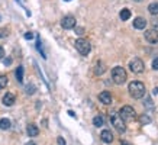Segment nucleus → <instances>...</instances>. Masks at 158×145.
<instances>
[{"mask_svg":"<svg viewBox=\"0 0 158 145\" xmlns=\"http://www.w3.org/2000/svg\"><path fill=\"white\" fill-rule=\"evenodd\" d=\"M119 115L125 122H132L136 118V112H135V109L132 106H123L119 110Z\"/></svg>","mask_w":158,"mask_h":145,"instance_id":"nucleus-5","label":"nucleus"},{"mask_svg":"<svg viewBox=\"0 0 158 145\" xmlns=\"http://www.w3.org/2000/svg\"><path fill=\"white\" fill-rule=\"evenodd\" d=\"M15 100H16V97H15L13 93H6L5 96H3V103H5V106H13Z\"/></svg>","mask_w":158,"mask_h":145,"instance_id":"nucleus-11","label":"nucleus"},{"mask_svg":"<svg viewBox=\"0 0 158 145\" xmlns=\"http://www.w3.org/2000/svg\"><path fill=\"white\" fill-rule=\"evenodd\" d=\"M139 122H141L142 125H145V123H149V122H151V118H149L148 115H141V116H139Z\"/></svg>","mask_w":158,"mask_h":145,"instance_id":"nucleus-22","label":"nucleus"},{"mask_svg":"<svg viewBox=\"0 0 158 145\" xmlns=\"http://www.w3.org/2000/svg\"><path fill=\"white\" fill-rule=\"evenodd\" d=\"M151 23H152L154 28H158V14L157 16H154V19L151 20Z\"/></svg>","mask_w":158,"mask_h":145,"instance_id":"nucleus-24","label":"nucleus"},{"mask_svg":"<svg viewBox=\"0 0 158 145\" xmlns=\"http://www.w3.org/2000/svg\"><path fill=\"white\" fill-rule=\"evenodd\" d=\"M5 57V49H3V47H0V60Z\"/></svg>","mask_w":158,"mask_h":145,"instance_id":"nucleus-30","label":"nucleus"},{"mask_svg":"<svg viewBox=\"0 0 158 145\" xmlns=\"http://www.w3.org/2000/svg\"><path fill=\"white\" fill-rule=\"evenodd\" d=\"M129 68H131V71L135 72V74H141L145 70V64L141 58H134L129 63Z\"/></svg>","mask_w":158,"mask_h":145,"instance_id":"nucleus-6","label":"nucleus"},{"mask_svg":"<svg viewBox=\"0 0 158 145\" xmlns=\"http://www.w3.org/2000/svg\"><path fill=\"white\" fill-rule=\"evenodd\" d=\"M34 38V34H32V32H26V34H25V39H32Z\"/></svg>","mask_w":158,"mask_h":145,"instance_id":"nucleus-27","label":"nucleus"},{"mask_svg":"<svg viewBox=\"0 0 158 145\" xmlns=\"http://www.w3.org/2000/svg\"><path fill=\"white\" fill-rule=\"evenodd\" d=\"M103 123H105V121H103V118H102L100 115L94 116V119H93V125L97 126V128H100V126H103Z\"/></svg>","mask_w":158,"mask_h":145,"instance_id":"nucleus-19","label":"nucleus"},{"mask_svg":"<svg viewBox=\"0 0 158 145\" xmlns=\"http://www.w3.org/2000/svg\"><path fill=\"white\" fill-rule=\"evenodd\" d=\"M122 145H129V144L128 142H122Z\"/></svg>","mask_w":158,"mask_h":145,"instance_id":"nucleus-34","label":"nucleus"},{"mask_svg":"<svg viewBox=\"0 0 158 145\" xmlns=\"http://www.w3.org/2000/svg\"><path fill=\"white\" fill-rule=\"evenodd\" d=\"M7 36V29H0V38Z\"/></svg>","mask_w":158,"mask_h":145,"instance_id":"nucleus-25","label":"nucleus"},{"mask_svg":"<svg viewBox=\"0 0 158 145\" xmlns=\"http://www.w3.org/2000/svg\"><path fill=\"white\" fill-rule=\"evenodd\" d=\"M100 138H102V141H103L105 144H110V142L113 141V134H112L109 129H105V130H102Z\"/></svg>","mask_w":158,"mask_h":145,"instance_id":"nucleus-10","label":"nucleus"},{"mask_svg":"<svg viewBox=\"0 0 158 145\" xmlns=\"http://www.w3.org/2000/svg\"><path fill=\"white\" fill-rule=\"evenodd\" d=\"M147 25H148V20L145 19V18H135L134 19V28L135 29H145L147 28Z\"/></svg>","mask_w":158,"mask_h":145,"instance_id":"nucleus-9","label":"nucleus"},{"mask_svg":"<svg viewBox=\"0 0 158 145\" xmlns=\"http://www.w3.org/2000/svg\"><path fill=\"white\" fill-rule=\"evenodd\" d=\"M119 16H120V19L122 20L131 19V10L129 9H122L120 10V13H119Z\"/></svg>","mask_w":158,"mask_h":145,"instance_id":"nucleus-18","label":"nucleus"},{"mask_svg":"<svg viewBox=\"0 0 158 145\" xmlns=\"http://www.w3.org/2000/svg\"><path fill=\"white\" fill-rule=\"evenodd\" d=\"M76 32H77V35H83V34H84V29H83V28H77Z\"/></svg>","mask_w":158,"mask_h":145,"instance_id":"nucleus-29","label":"nucleus"},{"mask_svg":"<svg viewBox=\"0 0 158 145\" xmlns=\"http://www.w3.org/2000/svg\"><path fill=\"white\" fill-rule=\"evenodd\" d=\"M57 142H58V145H65V139H64V138H61V136L57 139Z\"/></svg>","mask_w":158,"mask_h":145,"instance_id":"nucleus-28","label":"nucleus"},{"mask_svg":"<svg viewBox=\"0 0 158 145\" xmlns=\"http://www.w3.org/2000/svg\"><path fill=\"white\" fill-rule=\"evenodd\" d=\"M26 132H28L29 136H36L39 134V129H38V126L36 125L31 123V125H28V128H26Z\"/></svg>","mask_w":158,"mask_h":145,"instance_id":"nucleus-13","label":"nucleus"},{"mask_svg":"<svg viewBox=\"0 0 158 145\" xmlns=\"http://www.w3.org/2000/svg\"><path fill=\"white\" fill-rule=\"evenodd\" d=\"M105 71H106V65L102 63V61H99V63L96 64V67H94V74H96V76H102Z\"/></svg>","mask_w":158,"mask_h":145,"instance_id":"nucleus-14","label":"nucleus"},{"mask_svg":"<svg viewBox=\"0 0 158 145\" xmlns=\"http://www.w3.org/2000/svg\"><path fill=\"white\" fill-rule=\"evenodd\" d=\"M148 12L152 14V16H157L158 14V3L157 2H154V3H151V5L148 6Z\"/></svg>","mask_w":158,"mask_h":145,"instance_id":"nucleus-16","label":"nucleus"},{"mask_svg":"<svg viewBox=\"0 0 158 145\" xmlns=\"http://www.w3.org/2000/svg\"><path fill=\"white\" fill-rule=\"evenodd\" d=\"M152 68H154V70H158V57L152 61Z\"/></svg>","mask_w":158,"mask_h":145,"instance_id":"nucleus-26","label":"nucleus"},{"mask_svg":"<svg viewBox=\"0 0 158 145\" xmlns=\"http://www.w3.org/2000/svg\"><path fill=\"white\" fill-rule=\"evenodd\" d=\"M18 2H19V0H18Z\"/></svg>","mask_w":158,"mask_h":145,"instance_id":"nucleus-37","label":"nucleus"},{"mask_svg":"<svg viewBox=\"0 0 158 145\" xmlns=\"http://www.w3.org/2000/svg\"><path fill=\"white\" fill-rule=\"evenodd\" d=\"M64 2H71V0H64Z\"/></svg>","mask_w":158,"mask_h":145,"instance_id":"nucleus-36","label":"nucleus"},{"mask_svg":"<svg viewBox=\"0 0 158 145\" xmlns=\"http://www.w3.org/2000/svg\"><path fill=\"white\" fill-rule=\"evenodd\" d=\"M12 126V123H10L9 119H6V118H3V119H0V129L3 130H7Z\"/></svg>","mask_w":158,"mask_h":145,"instance_id":"nucleus-15","label":"nucleus"},{"mask_svg":"<svg viewBox=\"0 0 158 145\" xmlns=\"http://www.w3.org/2000/svg\"><path fill=\"white\" fill-rule=\"evenodd\" d=\"M36 49H38L39 52H41V55H42V58H47V54L44 52L42 44H41V39H39V38H36Z\"/></svg>","mask_w":158,"mask_h":145,"instance_id":"nucleus-20","label":"nucleus"},{"mask_svg":"<svg viewBox=\"0 0 158 145\" xmlns=\"http://www.w3.org/2000/svg\"><path fill=\"white\" fill-rule=\"evenodd\" d=\"M16 80L19 83H23V67L22 65L16 68Z\"/></svg>","mask_w":158,"mask_h":145,"instance_id":"nucleus-17","label":"nucleus"},{"mask_svg":"<svg viewBox=\"0 0 158 145\" xmlns=\"http://www.w3.org/2000/svg\"><path fill=\"white\" fill-rule=\"evenodd\" d=\"M99 100L103 103V105H110L112 103V96H110L109 92H102L99 94Z\"/></svg>","mask_w":158,"mask_h":145,"instance_id":"nucleus-12","label":"nucleus"},{"mask_svg":"<svg viewBox=\"0 0 158 145\" xmlns=\"http://www.w3.org/2000/svg\"><path fill=\"white\" fill-rule=\"evenodd\" d=\"M154 94H158V87H155V89H154Z\"/></svg>","mask_w":158,"mask_h":145,"instance_id":"nucleus-32","label":"nucleus"},{"mask_svg":"<svg viewBox=\"0 0 158 145\" xmlns=\"http://www.w3.org/2000/svg\"><path fill=\"white\" fill-rule=\"evenodd\" d=\"M110 122H112V125L115 126V129L119 132V134H123L125 130H126V125H125V121L120 118L119 113H112L110 115Z\"/></svg>","mask_w":158,"mask_h":145,"instance_id":"nucleus-4","label":"nucleus"},{"mask_svg":"<svg viewBox=\"0 0 158 145\" xmlns=\"http://www.w3.org/2000/svg\"><path fill=\"white\" fill-rule=\"evenodd\" d=\"M26 90H28V92H26L28 94H34V93H35V86H32V84H31V86L26 87Z\"/></svg>","mask_w":158,"mask_h":145,"instance_id":"nucleus-23","label":"nucleus"},{"mask_svg":"<svg viewBox=\"0 0 158 145\" xmlns=\"http://www.w3.org/2000/svg\"><path fill=\"white\" fill-rule=\"evenodd\" d=\"M128 90H129L131 96L134 99H142L145 96V84L141 81H131L129 86H128Z\"/></svg>","mask_w":158,"mask_h":145,"instance_id":"nucleus-1","label":"nucleus"},{"mask_svg":"<svg viewBox=\"0 0 158 145\" xmlns=\"http://www.w3.org/2000/svg\"><path fill=\"white\" fill-rule=\"evenodd\" d=\"M112 80H113V83H115V84L122 86V84H123V83H126V80H128L126 70H125L123 67H120V65L115 67L113 70H112Z\"/></svg>","mask_w":158,"mask_h":145,"instance_id":"nucleus-2","label":"nucleus"},{"mask_svg":"<svg viewBox=\"0 0 158 145\" xmlns=\"http://www.w3.org/2000/svg\"><path fill=\"white\" fill-rule=\"evenodd\" d=\"M7 83H9V80H7L6 76H0V90H3L7 86Z\"/></svg>","mask_w":158,"mask_h":145,"instance_id":"nucleus-21","label":"nucleus"},{"mask_svg":"<svg viewBox=\"0 0 158 145\" xmlns=\"http://www.w3.org/2000/svg\"><path fill=\"white\" fill-rule=\"evenodd\" d=\"M76 18L74 16H71V14H68V16H64L61 20V26L64 29H73L76 28Z\"/></svg>","mask_w":158,"mask_h":145,"instance_id":"nucleus-7","label":"nucleus"},{"mask_svg":"<svg viewBox=\"0 0 158 145\" xmlns=\"http://www.w3.org/2000/svg\"><path fill=\"white\" fill-rule=\"evenodd\" d=\"M25 145H36L35 142H28V144H25Z\"/></svg>","mask_w":158,"mask_h":145,"instance_id":"nucleus-33","label":"nucleus"},{"mask_svg":"<svg viewBox=\"0 0 158 145\" xmlns=\"http://www.w3.org/2000/svg\"><path fill=\"white\" fill-rule=\"evenodd\" d=\"M12 64V58H6L5 60V65H10Z\"/></svg>","mask_w":158,"mask_h":145,"instance_id":"nucleus-31","label":"nucleus"},{"mask_svg":"<svg viewBox=\"0 0 158 145\" xmlns=\"http://www.w3.org/2000/svg\"><path fill=\"white\" fill-rule=\"evenodd\" d=\"M144 36H145V39H147L149 44H157V42H158V31H157L155 28L145 31Z\"/></svg>","mask_w":158,"mask_h":145,"instance_id":"nucleus-8","label":"nucleus"},{"mask_svg":"<svg viewBox=\"0 0 158 145\" xmlns=\"http://www.w3.org/2000/svg\"><path fill=\"white\" fill-rule=\"evenodd\" d=\"M74 45H76V49L81 54V55H87V54L91 51V44H90V41H87L86 38H78Z\"/></svg>","mask_w":158,"mask_h":145,"instance_id":"nucleus-3","label":"nucleus"},{"mask_svg":"<svg viewBox=\"0 0 158 145\" xmlns=\"http://www.w3.org/2000/svg\"><path fill=\"white\" fill-rule=\"evenodd\" d=\"M134 2H136V3H139V2H142V0H134Z\"/></svg>","mask_w":158,"mask_h":145,"instance_id":"nucleus-35","label":"nucleus"}]
</instances>
